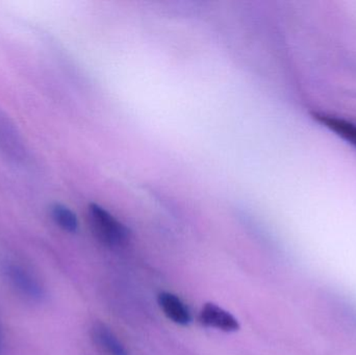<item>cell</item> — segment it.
<instances>
[{
  "label": "cell",
  "mask_w": 356,
  "mask_h": 355,
  "mask_svg": "<svg viewBox=\"0 0 356 355\" xmlns=\"http://www.w3.org/2000/svg\"><path fill=\"white\" fill-rule=\"evenodd\" d=\"M90 226L98 241L110 247L125 245L131 238V231L108 210L92 204L88 210Z\"/></svg>",
  "instance_id": "6da1fadb"
},
{
  "label": "cell",
  "mask_w": 356,
  "mask_h": 355,
  "mask_svg": "<svg viewBox=\"0 0 356 355\" xmlns=\"http://www.w3.org/2000/svg\"><path fill=\"white\" fill-rule=\"evenodd\" d=\"M0 269L8 283L27 299L40 302L45 297V290L37 277L18 263L6 261L1 263Z\"/></svg>",
  "instance_id": "7a4b0ae2"
},
{
  "label": "cell",
  "mask_w": 356,
  "mask_h": 355,
  "mask_svg": "<svg viewBox=\"0 0 356 355\" xmlns=\"http://www.w3.org/2000/svg\"><path fill=\"white\" fill-rule=\"evenodd\" d=\"M0 152L10 162L25 160L26 151L22 138L13 121L0 110Z\"/></svg>",
  "instance_id": "3957f363"
},
{
  "label": "cell",
  "mask_w": 356,
  "mask_h": 355,
  "mask_svg": "<svg viewBox=\"0 0 356 355\" xmlns=\"http://www.w3.org/2000/svg\"><path fill=\"white\" fill-rule=\"evenodd\" d=\"M199 321L203 327L225 333H234L240 329V323L230 313L211 302L205 304L201 308Z\"/></svg>",
  "instance_id": "277c9868"
},
{
  "label": "cell",
  "mask_w": 356,
  "mask_h": 355,
  "mask_svg": "<svg viewBox=\"0 0 356 355\" xmlns=\"http://www.w3.org/2000/svg\"><path fill=\"white\" fill-rule=\"evenodd\" d=\"M90 333L94 345L104 355H129L122 342L104 323H94Z\"/></svg>",
  "instance_id": "5b68a950"
},
{
  "label": "cell",
  "mask_w": 356,
  "mask_h": 355,
  "mask_svg": "<svg viewBox=\"0 0 356 355\" xmlns=\"http://www.w3.org/2000/svg\"><path fill=\"white\" fill-rule=\"evenodd\" d=\"M312 116L317 122L336 133L338 137L350 144L356 149L355 123L327 113L314 112L312 113Z\"/></svg>",
  "instance_id": "8992f818"
},
{
  "label": "cell",
  "mask_w": 356,
  "mask_h": 355,
  "mask_svg": "<svg viewBox=\"0 0 356 355\" xmlns=\"http://www.w3.org/2000/svg\"><path fill=\"white\" fill-rule=\"evenodd\" d=\"M158 302L167 318L182 327L190 324L192 321L190 311L178 296L170 292H162L159 295Z\"/></svg>",
  "instance_id": "52a82bcc"
},
{
  "label": "cell",
  "mask_w": 356,
  "mask_h": 355,
  "mask_svg": "<svg viewBox=\"0 0 356 355\" xmlns=\"http://www.w3.org/2000/svg\"><path fill=\"white\" fill-rule=\"evenodd\" d=\"M50 214L56 224L63 231L70 233H76L79 226V219L70 208L64 204H56L51 206Z\"/></svg>",
  "instance_id": "ba28073f"
},
{
  "label": "cell",
  "mask_w": 356,
  "mask_h": 355,
  "mask_svg": "<svg viewBox=\"0 0 356 355\" xmlns=\"http://www.w3.org/2000/svg\"><path fill=\"white\" fill-rule=\"evenodd\" d=\"M1 349H2V333H1V329H0V354H1Z\"/></svg>",
  "instance_id": "9c48e42d"
}]
</instances>
